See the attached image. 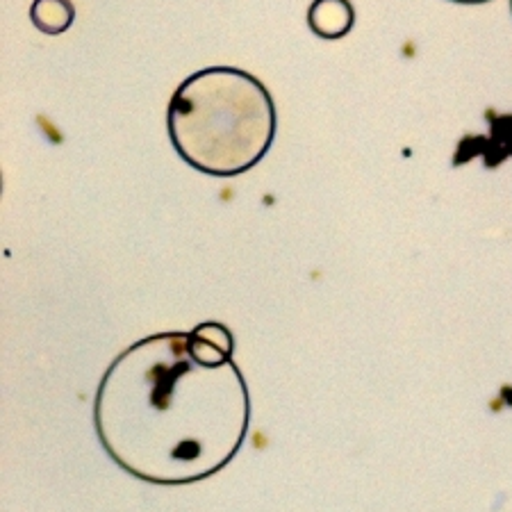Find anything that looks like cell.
Returning <instances> with one entry per match:
<instances>
[{
    "mask_svg": "<svg viewBox=\"0 0 512 512\" xmlns=\"http://www.w3.org/2000/svg\"><path fill=\"white\" fill-rule=\"evenodd\" d=\"M30 19L44 35H62L76 21V7L71 0H35Z\"/></svg>",
    "mask_w": 512,
    "mask_h": 512,
    "instance_id": "cell-4",
    "label": "cell"
},
{
    "mask_svg": "<svg viewBox=\"0 0 512 512\" xmlns=\"http://www.w3.org/2000/svg\"><path fill=\"white\" fill-rule=\"evenodd\" d=\"M249 417L235 362H203L192 333L132 344L107 369L94 408L110 458L158 485L196 483L224 469L242 449Z\"/></svg>",
    "mask_w": 512,
    "mask_h": 512,
    "instance_id": "cell-1",
    "label": "cell"
},
{
    "mask_svg": "<svg viewBox=\"0 0 512 512\" xmlns=\"http://www.w3.org/2000/svg\"><path fill=\"white\" fill-rule=\"evenodd\" d=\"M176 153L217 178L251 171L276 137V105L262 82L235 66H210L183 80L167 110Z\"/></svg>",
    "mask_w": 512,
    "mask_h": 512,
    "instance_id": "cell-2",
    "label": "cell"
},
{
    "mask_svg": "<svg viewBox=\"0 0 512 512\" xmlns=\"http://www.w3.org/2000/svg\"><path fill=\"white\" fill-rule=\"evenodd\" d=\"M353 23L351 0H315L308 10V26L321 39H342L349 35Z\"/></svg>",
    "mask_w": 512,
    "mask_h": 512,
    "instance_id": "cell-3",
    "label": "cell"
},
{
    "mask_svg": "<svg viewBox=\"0 0 512 512\" xmlns=\"http://www.w3.org/2000/svg\"><path fill=\"white\" fill-rule=\"evenodd\" d=\"M194 335L203 337V340L219 346V349H224L226 353H233V337H230L228 328H224L221 324H201L194 330Z\"/></svg>",
    "mask_w": 512,
    "mask_h": 512,
    "instance_id": "cell-5",
    "label": "cell"
},
{
    "mask_svg": "<svg viewBox=\"0 0 512 512\" xmlns=\"http://www.w3.org/2000/svg\"><path fill=\"white\" fill-rule=\"evenodd\" d=\"M451 3H460V5H481V3H490V0H451Z\"/></svg>",
    "mask_w": 512,
    "mask_h": 512,
    "instance_id": "cell-6",
    "label": "cell"
},
{
    "mask_svg": "<svg viewBox=\"0 0 512 512\" xmlns=\"http://www.w3.org/2000/svg\"><path fill=\"white\" fill-rule=\"evenodd\" d=\"M510 10H512V0H510Z\"/></svg>",
    "mask_w": 512,
    "mask_h": 512,
    "instance_id": "cell-7",
    "label": "cell"
}]
</instances>
